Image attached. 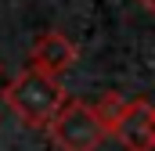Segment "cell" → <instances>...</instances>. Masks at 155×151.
<instances>
[{
    "label": "cell",
    "instance_id": "cell-1",
    "mask_svg": "<svg viewBox=\"0 0 155 151\" xmlns=\"http://www.w3.org/2000/svg\"><path fill=\"white\" fill-rule=\"evenodd\" d=\"M0 97H4V104L18 115L25 126H33V130H36V126H47V122H51V115L61 108L65 90L58 86V79L36 72V69H25L18 79H11V83L4 86V94H0Z\"/></svg>",
    "mask_w": 155,
    "mask_h": 151
},
{
    "label": "cell",
    "instance_id": "cell-2",
    "mask_svg": "<svg viewBox=\"0 0 155 151\" xmlns=\"http://www.w3.org/2000/svg\"><path fill=\"white\" fill-rule=\"evenodd\" d=\"M47 130L58 151H97L105 140V130L87 101H61V108L51 115Z\"/></svg>",
    "mask_w": 155,
    "mask_h": 151
},
{
    "label": "cell",
    "instance_id": "cell-3",
    "mask_svg": "<svg viewBox=\"0 0 155 151\" xmlns=\"http://www.w3.org/2000/svg\"><path fill=\"white\" fill-rule=\"evenodd\" d=\"M116 137L126 151H155V104L144 97L126 101V112L116 122Z\"/></svg>",
    "mask_w": 155,
    "mask_h": 151
},
{
    "label": "cell",
    "instance_id": "cell-4",
    "mask_svg": "<svg viewBox=\"0 0 155 151\" xmlns=\"http://www.w3.org/2000/svg\"><path fill=\"white\" fill-rule=\"evenodd\" d=\"M76 58H79V47L65 36V33H43V36L33 43V50H29V65H33L36 72L51 76V79L65 76L76 65Z\"/></svg>",
    "mask_w": 155,
    "mask_h": 151
},
{
    "label": "cell",
    "instance_id": "cell-5",
    "mask_svg": "<svg viewBox=\"0 0 155 151\" xmlns=\"http://www.w3.org/2000/svg\"><path fill=\"white\" fill-rule=\"evenodd\" d=\"M123 112H126V97L123 94H105L97 104H94V115H97V122H101V130L105 133H116V122L123 119Z\"/></svg>",
    "mask_w": 155,
    "mask_h": 151
},
{
    "label": "cell",
    "instance_id": "cell-6",
    "mask_svg": "<svg viewBox=\"0 0 155 151\" xmlns=\"http://www.w3.org/2000/svg\"><path fill=\"white\" fill-rule=\"evenodd\" d=\"M137 4H141V7H144L148 14H155V0H137Z\"/></svg>",
    "mask_w": 155,
    "mask_h": 151
},
{
    "label": "cell",
    "instance_id": "cell-7",
    "mask_svg": "<svg viewBox=\"0 0 155 151\" xmlns=\"http://www.w3.org/2000/svg\"><path fill=\"white\" fill-rule=\"evenodd\" d=\"M0 72H4V65H0Z\"/></svg>",
    "mask_w": 155,
    "mask_h": 151
}]
</instances>
